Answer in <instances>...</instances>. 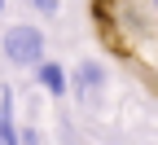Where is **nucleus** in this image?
Segmentation results:
<instances>
[{
    "mask_svg": "<svg viewBox=\"0 0 158 145\" xmlns=\"http://www.w3.org/2000/svg\"><path fill=\"white\" fill-rule=\"evenodd\" d=\"M5 57L13 66H40L44 62V31L31 22H18L5 31Z\"/></svg>",
    "mask_w": 158,
    "mask_h": 145,
    "instance_id": "1",
    "label": "nucleus"
},
{
    "mask_svg": "<svg viewBox=\"0 0 158 145\" xmlns=\"http://www.w3.org/2000/svg\"><path fill=\"white\" fill-rule=\"evenodd\" d=\"M35 84L44 92H53V97H66L70 92V75L57 66V62H40V66H35Z\"/></svg>",
    "mask_w": 158,
    "mask_h": 145,
    "instance_id": "2",
    "label": "nucleus"
},
{
    "mask_svg": "<svg viewBox=\"0 0 158 145\" xmlns=\"http://www.w3.org/2000/svg\"><path fill=\"white\" fill-rule=\"evenodd\" d=\"M70 84H75V92H79V97L101 92V84H106V70L97 66V62H79V66H75V75H70Z\"/></svg>",
    "mask_w": 158,
    "mask_h": 145,
    "instance_id": "3",
    "label": "nucleus"
},
{
    "mask_svg": "<svg viewBox=\"0 0 158 145\" xmlns=\"http://www.w3.org/2000/svg\"><path fill=\"white\" fill-rule=\"evenodd\" d=\"M31 5H35L40 13H57V0H31Z\"/></svg>",
    "mask_w": 158,
    "mask_h": 145,
    "instance_id": "4",
    "label": "nucleus"
},
{
    "mask_svg": "<svg viewBox=\"0 0 158 145\" xmlns=\"http://www.w3.org/2000/svg\"><path fill=\"white\" fill-rule=\"evenodd\" d=\"M136 5H141V9H145V13L154 18V22H158V0H136Z\"/></svg>",
    "mask_w": 158,
    "mask_h": 145,
    "instance_id": "5",
    "label": "nucleus"
},
{
    "mask_svg": "<svg viewBox=\"0 0 158 145\" xmlns=\"http://www.w3.org/2000/svg\"><path fill=\"white\" fill-rule=\"evenodd\" d=\"M0 128H5V114H0Z\"/></svg>",
    "mask_w": 158,
    "mask_h": 145,
    "instance_id": "6",
    "label": "nucleus"
},
{
    "mask_svg": "<svg viewBox=\"0 0 158 145\" xmlns=\"http://www.w3.org/2000/svg\"><path fill=\"white\" fill-rule=\"evenodd\" d=\"M0 9H5V0H0Z\"/></svg>",
    "mask_w": 158,
    "mask_h": 145,
    "instance_id": "7",
    "label": "nucleus"
},
{
    "mask_svg": "<svg viewBox=\"0 0 158 145\" xmlns=\"http://www.w3.org/2000/svg\"><path fill=\"white\" fill-rule=\"evenodd\" d=\"M0 145H5V141H0Z\"/></svg>",
    "mask_w": 158,
    "mask_h": 145,
    "instance_id": "8",
    "label": "nucleus"
}]
</instances>
